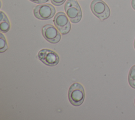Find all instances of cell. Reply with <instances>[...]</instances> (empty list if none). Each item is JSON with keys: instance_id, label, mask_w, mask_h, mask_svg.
Masks as SVG:
<instances>
[{"instance_id": "obj_1", "label": "cell", "mask_w": 135, "mask_h": 120, "mask_svg": "<svg viewBox=\"0 0 135 120\" xmlns=\"http://www.w3.org/2000/svg\"><path fill=\"white\" fill-rule=\"evenodd\" d=\"M68 97L72 105L75 106H80L85 98V92L83 86L78 82L72 84L69 89Z\"/></svg>"}, {"instance_id": "obj_2", "label": "cell", "mask_w": 135, "mask_h": 120, "mask_svg": "<svg viewBox=\"0 0 135 120\" xmlns=\"http://www.w3.org/2000/svg\"><path fill=\"white\" fill-rule=\"evenodd\" d=\"M68 17L73 23H77L82 19V11L78 2L75 0H68L64 5Z\"/></svg>"}, {"instance_id": "obj_3", "label": "cell", "mask_w": 135, "mask_h": 120, "mask_svg": "<svg viewBox=\"0 0 135 120\" xmlns=\"http://www.w3.org/2000/svg\"><path fill=\"white\" fill-rule=\"evenodd\" d=\"M90 8L93 14L102 21L110 16V10L102 0H93L91 3Z\"/></svg>"}, {"instance_id": "obj_4", "label": "cell", "mask_w": 135, "mask_h": 120, "mask_svg": "<svg viewBox=\"0 0 135 120\" xmlns=\"http://www.w3.org/2000/svg\"><path fill=\"white\" fill-rule=\"evenodd\" d=\"M55 13V7L50 4L38 5L33 10V14L35 17L42 20H46L51 19L54 16Z\"/></svg>"}, {"instance_id": "obj_5", "label": "cell", "mask_w": 135, "mask_h": 120, "mask_svg": "<svg viewBox=\"0 0 135 120\" xmlns=\"http://www.w3.org/2000/svg\"><path fill=\"white\" fill-rule=\"evenodd\" d=\"M37 57L43 63L51 67L56 66L60 61L58 54L55 51L47 49L41 50L37 54Z\"/></svg>"}, {"instance_id": "obj_6", "label": "cell", "mask_w": 135, "mask_h": 120, "mask_svg": "<svg viewBox=\"0 0 135 120\" xmlns=\"http://www.w3.org/2000/svg\"><path fill=\"white\" fill-rule=\"evenodd\" d=\"M53 22L56 27L62 34H66L70 32L71 24L64 13L58 12L54 17Z\"/></svg>"}, {"instance_id": "obj_7", "label": "cell", "mask_w": 135, "mask_h": 120, "mask_svg": "<svg viewBox=\"0 0 135 120\" xmlns=\"http://www.w3.org/2000/svg\"><path fill=\"white\" fill-rule=\"evenodd\" d=\"M43 37L48 42L51 43H57L61 40V34L59 31L52 25L46 24L42 29Z\"/></svg>"}, {"instance_id": "obj_8", "label": "cell", "mask_w": 135, "mask_h": 120, "mask_svg": "<svg viewBox=\"0 0 135 120\" xmlns=\"http://www.w3.org/2000/svg\"><path fill=\"white\" fill-rule=\"evenodd\" d=\"M0 29L3 33H6L10 29V23L8 19L6 14L1 12V19H0Z\"/></svg>"}, {"instance_id": "obj_9", "label": "cell", "mask_w": 135, "mask_h": 120, "mask_svg": "<svg viewBox=\"0 0 135 120\" xmlns=\"http://www.w3.org/2000/svg\"><path fill=\"white\" fill-rule=\"evenodd\" d=\"M128 82L132 88L135 89V64L130 68L129 72Z\"/></svg>"}, {"instance_id": "obj_10", "label": "cell", "mask_w": 135, "mask_h": 120, "mask_svg": "<svg viewBox=\"0 0 135 120\" xmlns=\"http://www.w3.org/2000/svg\"><path fill=\"white\" fill-rule=\"evenodd\" d=\"M0 52L2 53L8 49V45L5 37L2 33H0Z\"/></svg>"}, {"instance_id": "obj_11", "label": "cell", "mask_w": 135, "mask_h": 120, "mask_svg": "<svg viewBox=\"0 0 135 120\" xmlns=\"http://www.w3.org/2000/svg\"><path fill=\"white\" fill-rule=\"evenodd\" d=\"M66 0H51V3L55 6L62 5Z\"/></svg>"}, {"instance_id": "obj_12", "label": "cell", "mask_w": 135, "mask_h": 120, "mask_svg": "<svg viewBox=\"0 0 135 120\" xmlns=\"http://www.w3.org/2000/svg\"><path fill=\"white\" fill-rule=\"evenodd\" d=\"M30 1L37 3V4H42V3H46L49 1V0H30Z\"/></svg>"}, {"instance_id": "obj_13", "label": "cell", "mask_w": 135, "mask_h": 120, "mask_svg": "<svg viewBox=\"0 0 135 120\" xmlns=\"http://www.w3.org/2000/svg\"><path fill=\"white\" fill-rule=\"evenodd\" d=\"M131 6L135 10V0L131 1Z\"/></svg>"}, {"instance_id": "obj_14", "label": "cell", "mask_w": 135, "mask_h": 120, "mask_svg": "<svg viewBox=\"0 0 135 120\" xmlns=\"http://www.w3.org/2000/svg\"><path fill=\"white\" fill-rule=\"evenodd\" d=\"M134 48L135 49V40H134Z\"/></svg>"}, {"instance_id": "obj_15", "label": "cell", "mask_w": 135, "mask_h": 120, "mask_svg": "<svg viewBox=\"0 0 135 120\" xmlns=\"http://www.w3.org/2000/svg\"><path fill=\"white\" fill-rule=\"evenodd\" d=\"M134 104H135V99H134Z\"/></svg>"}]
</instances>
